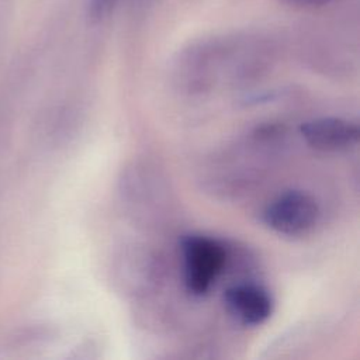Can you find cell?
Here are the masks:
<instances>
[{"label":"cell","instance_id":"52a82bcc","mask_svg":"<svg viewBox=\"0 0 360 360\" xmlns=\"http://www.w3.org/2000/svg\"><path fill=\"white\" fill-rule=\"evenodd\" d=\"M284 3L294 6V7H301V8H319L329 6L335 0H283Z\"/></svg>","mask_w":360,"mask_h":360},{"label":"cell","instance_id":"277c9868","mask_svg":"<svg viewBox=\"0 0 360 360\" xmlns=\"http://www.w3.org/2000/svg\"><path fill=\"white\" fill-rule=\"evenodd\" d=\"M304 141L314 149L322 152H342L359 142L360 129L357 124L338 117H321L307 121L300 128Z\"/></svg>","mask_w":360,"mask_h":360},{"label":"cell","instance_id":"6da1fadb","mask_svg":"<svg viewBox=\"0 0 360 360\" xmlns=\"http://www.w3.org/2000/svg\"><path fill=\"white\" fill-rule=\"evenodd\" d=\"M266 44L250 35H224L201 41L186 49L177 63L181 79L202 87L222 73H253L264 62Z\"/></svg>","mask_w":360,"mask_h":360},{"label":"cell","instance_id":"8992f818","mask_svg":"<svg viewBox=\"0 0 360 360\" xmlns=\"http://www.w3.org/2000/svg\"><path fill=\"white\" fill-rule=\"evenodd\" d=\"M118 0H89L87 11L91 21L98 22L110 15Z\"/></svg>","mask_w":360,"mask_h":360},{"label":"cell","instance_id":"3957f363","mask_svg":"<svg viewBox=\"0 0 360 360\" xmlns=\"http://www.w3.org/2000/svg\"><path fill=\"white\" fill-rule=\"evenodd\" d=\"M319 215V205L312 195L302 191H285L266 205L263 222L277 233L301 236L314 229Z\"/></svg>","mask_w":360,"mask_h":360},{"label":"cell","instance_id":"7a4b0ae2","mask_svg":"<svg viewBox=\"0 0 360 360\" xmlns=\"http://www.w3.org/2000/svg\"><path fill=\"white\" fill-rule=\"evenodd\" d=\"M184 283L194 295L207 294L226 263L221 242L204 235H188L181 240Z\"/></svg>","mask_w":360,"mask_h":360},{"label":"cell","instance_id":"5b68a950","mask_svg":"<svg viewBox=\"0 0 360 360\" xmlns=\"http://www.w3.org/2000/svg\"><path fill=\"white\" fill-rule=\"evenodd\" d=\"M224 300L231 315L243 325H262L273 314L271 295L262 285L253 283H240L229 287Z\"/></svg>","mask_w":360,"mask_h":360}]
</instances>
